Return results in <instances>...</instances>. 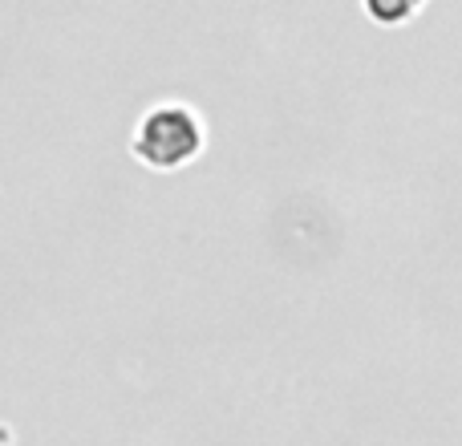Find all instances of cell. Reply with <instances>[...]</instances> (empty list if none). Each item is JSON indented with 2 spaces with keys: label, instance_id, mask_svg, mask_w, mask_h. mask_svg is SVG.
I'll return each mask as SVG.
<instances>
[{
  "label": "cell",
  "instance_id": "obj_1",
  "mask_svg": "<svg viewBox=\"0 0 462 446\" xmlns=\"http://www.w3.org/2000/svg\"><path fill=\"white\" fill-rule=\"evenodd\" d=\"M203 146V122L187 106H159L138 122L134 154L151 167H183Z\"/></svg>",
  "mask_w": 462,
  "mask_h": 446
}]
</instances>
